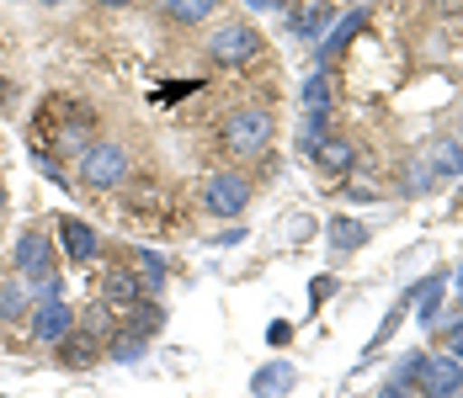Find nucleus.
Here are the masks:
<instances>
[{
  "mask_svg": "<svg viewBox=\"0 0 463 398\" xmlns=\"http://www.w3.org/2000/svg\"><path fill=\"white\" fill-rule=\"evenodd\" d=\"M437 5H442V11H463V0H437Z\"/></svg>",
  "mask_w": 463,
  "mask_h": 398,
  "instance_id": "nucleus-33",
  "label": "nucleus"
},
{
  "mask_svg": "<svg viewBox=\"0 0 463 398\" xmlns=\"http://www.w3.org/2000/svg\"><path fill=\"white\" fill-rule=\"evenodd\" d=\"M363 27H368V11H363V5H352V11H346L341 22H330V38H320V43H315V48H320V64H330V59H335L341 48L352 43V38H357Z\"/></svg>",
  "mask_w": 463,
  "mask_h": 398,
  "instance_id": "nucleus-11",
  "label": "nucleus"
},
{
  "mask_svg": "<svg viewBox=\"0 0 463 398\" xmlns=\"http://www.w3.org/2000/svg\"><path fill=\"white\" fill-rule=\"evenodd\" d=\"M261 53V27L256 22H224L213 38H208V59L224 64V69H240Z\"/></svg>",
  "mask_w": 463,
  "mask_h": 398,
  "instance_id": "nucleus-4",
  "label": "nucleus"
},
{
  "mask_svg": "<svg viewBox=\"0 0 463 398\" xmlns=\"http://www.w3.org/2000/svg\"><path fill=\"white\" fill-rule=\"evenodd\" d=\"M448 356H458V361H463V313L448 324Z\"/></svg>",
  "mask_w": 463,
  "mask_h": 398,
  "instance_id": "nucleus-28",
  "label": "nucleus"
},
{
  "mask_svg": "<svg viewBox=\"0 0 463 398\" xmlns=\"http://www.w3.org/2000/svg\"><path fill=\"white\" fill-rule=\"evenodd\" d=\"M378 398H411V388H400V383H389V388H383Z\"/></svg>",
  "mask_w": 463,
  "mask_h": 398,
  "instance_id": "nucleus-31",
  "label": "nucleus"
},
{
  "mask_svg": "<svg viewBox=\"0 0 463 398\" xmlns=\"http://www.w3.org/2000/svg\"><path fill=\"white\" fill-rule=\"evenodd\" d=\"M160 11L171 22H182V27H203V22H213L219 0H160Z\"/></svg>",
  "mask_w": 463,
  "mask_h": 398,
  "instance_id": "nucleus-17",
  "label": "nucleus"
},
{
  "mask_svg": "<svg viewBox=\"0 0 463 398\" xmlns=\"http://www.w3.org/2000/svg\"><path fill=\"white\" fill-rule=\"evenodd\" d=\"M335 292V276H315V287H309V298H315V309H320L325 298Z\"/></svg>",
  "mask_w": 463,
  "mask_h": 398,
  "instance_id": "nucleus-30",
  "label": "nucleus"
},
{
  "mask_svg": "<svg viewBox=\"0 0 463 398\" xmlns=\"http://www.w3.org/2000/svg\"><path fill=\"white\" fill-rule=\"evenodd\" d=\"M325 138H330V112H309V117H304V128H298V154H304V160H315V149H320Z\"/></svg>",
  "mask_w": 463,
  "mask_h": 398,
  "instance_id": "nucleus-21",
  "label": "nucleus"
},
{
  "mask_svg": "<svg viewBox=\"0 0 463 398\" xmlns=\"http://www.w3.org/2000/svg\"><path fill=\"white\" fill-rule=\"evenodd\" d=\"M0 398H5V393H0Z\"/></svg>",
  "mask_w": 463,
  "mask_h": 398,
  "instance_id": "nucleus-38",
  "label": "nucleus"
},
{
  "mask_svg": "<svg viewBox=\"0 0 463 398\" xmlns=\"http://www.w3.org/2000/svg\"><path fill=\"white\" fill-rule=\"evenodd\" d=\"M267 340H272V346H288V340H293V324H288V319H272V324H267Z\"/></svg>",
  "mask_w": 463,
  "mask_h": 398,
  "instance_id": "nucleus-27",
  "label": "nucleus"
},
{
  "mask_svg": "<svg viewBox=\"0 0 463 398\" xmlns=\"http://www.w3.org/2000/svg\"><path fill=\"white\" fill-rule=\"evenodd\" d=\"M48 5H53V0H48Z\"/></svg>",
  "mask_w": 463,
  "mask_h": 398,
  "instance_id": "nucleus-37",
  "label": "nucleus"
},
{
  "mask_svg": "<svg viewBox=\"0 0 463 398\" xmlns=\"http://www.w3.org/2000/svg\"><path fill=\"white\" fill-rule=\"evenodd\" d=\"M11 265H16L22 282H43V276H53V239H48L43 228H22V239L11 245Z\"/></svg>",
  "mask_w": 463,
  "mask_h": 398,
  "instance_id": "nucleus-6",
  "label": "nucleus"
},
{
  "mask_svg": "<svg viewBox=\"0 0 463 398\" xmlns=\"http://www.w3.org/2000/svg\"><path fill=\"white\" fill-rule=\"evenodd\" d=\"M53 239H59L64 261H75V265H91L101 255V234L86 218H75V213H64V218L53 223Z\"/></svg>",
  "mask_w": 463,
  "mask_h": 398,
  "instance_id": "nucleus-8",
  "label": "nucleus"
},
{
  "mask_svg": "<svg viewBox=\"0 0 463 398\" xmlns=\"http://www.w3.org/2000/svg\"><path fill=\"white\" fill-rule=\"evenodd\" d=\"M420 356H426V351H405V356H400V361H394V377H389V383L411 388V383H416V372H420Z\"/></svg>",
  "mask_w": 463,
  "mask_h": 398,
  "instance_id": "nucleus-25",
  "label": "nucleus"
},
{
  "mask_svg": "<svg viewBox=\"0 0 463 398\" xmlns=\"http://www.w3.org/2000/svg\"><path fill=\"white\" fill-rule=\"evenodd\" d=\"M272 133H278V123H272V112H267V106H234L230 117H224V128H219V138H224V149H230V154L256 160V154H267V149H272Z\"/></svg>",
  "mask_w": 463,
  "mask_h": 398,
  "instance_id": "nucleus-1",
  "label": "nucleus"
},
{
  "mask_svg": "<svg viewBox=\"0 0 463 398\" xmlns=\"http://www.w3.org/2000/svg\"><path fill=\"white\" fill-rule=\"evenodd\" d=\"M75 329V309L64 303V298H48V303H33V313H27V335L38 340V346H59L64 335Z\"/></svg>",
  "mask_w": 463,
  "mask_h": 398,
  "instance_id": "nucleus-7",
  "label": "nucleus"
},
{
  "mask_svg": "<svg viewBox=\"0 0 463 398\" xmlns=\"http://www.w3.org/2000/svg\"><path fill=\"white\" fill-rule=\"evenodd\" d=\"M341 5H363V0H341Z\"/></svg>",
  "mask_w": 463,
  "mask_h": 398,
  "instance_id": "nucleus-35",
  "label": "nucleus"
},
{
  "mask_svg": "<svg viewBox=\"0 0 463 398\" xmlns=\"http://www.w3.org/2000/svg\"><path fill=\"white\" fill-rule=\"evenodd\" d=\"M298 101H304L309 112H330V75H325V69H309V75L298 80Z\"/></svg>",
  "mask_w": 463,
  "mask_h": 398,
  "instance_id": "nucleus-19",
  "label": "nucleus"
},
{
  "mask_svg": "<svg viewBox=\"0 0 463 398\" xmlns=\"http://www.w3.org/2000/svg\"><path fill=\"white\" fill-rule=\"evenodd\" d=\"M442 292H448V271H426V276L416 282V303H411V309H416L420 329L437 324V313H442Z\"/></svg>",
  "mask_w": 463,
  "mask_h": 398,
  "instance_id": "nucleus-10",
  "label": "nucleus"
},
{
  "mask_svg": "<svg viewBox=\"0 0 463 398\" xmlns=\"http://www.w3.org/2000/svg\"><path fill=\"white\" fill-rule=\"evenodd\" d=\"M101 351L112 356V361H123V366H128V361H144V351H149V335H139L134 324H123V329H112V335H107V346H101Z\"/></svg>",
  "mask_w": 463,
  "mask_h": 398,
  "instance_id": "nucleus-16",
  "label": "nucleus"
},
{
  "mask_svg": "<svg viewBox=\"0 0 463 398\" xmlns=\"http://www.w3.org/2000/svg\"><path fill=\"white\" fill-rule=\"evenodd\" d=\"M250 202H256V186L240 176V171H213V176L203 180V213H208V218L240 223Z\"/></svg>",
  "mask_w": 463,
  "mask_h": 398,
  "instance_id": "nucleus-3",
  "label": "nucleus"
},
{
  "mask_svg": "<svg viewBox=\"0 0 463 398\" xmlns=\"http://www.w3.org/2000/svg\"><path fill=\"white\" fill-rule=\"evenodd\" d=\"M240 239H245V228H240V223H234V228H224V234H213V250H234V245H240Z\"/></svg>",
  "mask_w": 463,
  "mask_h": 398,
  "instance_id": "nucleus-29",
  "label": "nucleus"
},
{
  "mask_svg": "<svg viewBox=\"0 0 463 398\" xmlns=\"http://www.w3.org/2000/svg\"><path fill=\"white\" fill-rule=\"evenodd\" d=\"M33 165H38V176H43V180H53V186H70V180H64V171L53 165V154H43V149H33Z\"/></svg>",
  "mask_w": 463,
  "mask_h": 398,
  "instance_id": "nucleus-26",
  "label": "nucleus"
},
{
  "mask_svg": "<svg viewBox=\"0 0 463 398\" xmlns=\"http://www.w3.org/2000/svg\"><path fill=\"white\" fill-rule=\"evenodd\" d=\"M96 5H107V11H123V5H134V0H96Z\"/></svg>",
  "mask_w": 463,
  "mask_h": 398,
  "instance_id": "nucleus-32",
  "label": "nucleus"
},
{
  "mask_svg": "<svg viewBox=\"0 0 463 398\" xmlns=\"http://www.w3.org/2000/svg\"><path fill=\"white\" fill-rule=\"evenodd\" d=\"M325 239H330L335 255H352V250H363V245L373 239V228L368 223H357V218H346V213H335V218L325 223Z\"/></svg>",
  "mask_w": 463,
  "mask_h": 398,
  "instance_id": "nucleus-13",
  "label": "nucleus"
},
{
  "mask_svg": "<svg viewBox=\"0 0 463 398\" xmlns=\"http://www.w3.org/2000/svg\"><path fill=\"white\" fill-rule=\"evenodd\" d=\"M437 186V171H431V160L420 154V160H411V176H405V191L411 197H420V191H431Z\"/></svg>",
  "mask_w": 463,
  "mask_h": 398,
  "instance_id": "nucleus-24",
  "label": "nucleus"
},
{
  "mask_svg": "<svg viewBox=\"0 0 463 398\" xmlns=\"http://www.w3.org/2000/svg\"><path fill=\"white\" fill-rule=\"evenodd\" d=\"M53 351H59V366H64V372H80V366H91L96 356H101V340L86 335V329H70Z\"/></svg>",
  "mask_w": 463,
  "mask_h": 398,
  "instance_id": "nucleus-12",
  "label": "nucleus"
},
{
  "mask_svg": "<svg viewBox=\"0 0 463 398\" xmlns=\"http://www.w3.org/2000/svg\"><path fill=\"white\" fill-rule=\"evenodd\" d=\"M33 313V287L27 282H5L0 287V319H27Z\"/></svg>",
  "mask_w": 463,
  "mask_h": 398,
  "instance_id": "nucleus-22",
  "label": "nucleus"
},
{
  "mask_svg": "<svg viewBox=\"0 0 463 398\" xmlns=\"http://www.w3.org/2000/svg\"><path fill=\"white\" fill-rule=\"evenodd\" d=\"M293 383H298V372H293L288 361H267V366L250 377V393H256V398H282Z\"/></svg>",
  "mask_w": 463,
  "mask_h": 398,
  "instance_id": "nucleus-15",
  "label": "nucleus"
},
{
  "mask_svg": "<svg viewBox=\"0 0 463 398\" xmlns=\"http://www.w3.org/2000/svg\"><path fill=\"white\" fill-rule=\"evenodd\" d=\"M75 160H80V180H86L91 191H112V186H123L128 171H134L128 143H118V138H96V143H86Z\"/></svg>",
  "mask_w": 463,
  "mask_h": 398,
  "instance_id": "nucleus-2",
  "label": "nucleus"
},
{
  "mask_svg": "<svg viewBox=\"0 0 463 398\" xmlns=\"http://www.w3.org/2000/svg\"><path fill=\"white\" fill-rule=\"evenodd\" d=\"M315 165H320L325 176H352L357 171V143L352 138H325L320 149H315Z\"/></svg>",
  "mask_w": 463,
  "mask_h": 398,
  "instance_id": "nucleus-14",
  "label": "nucleus"
},
{
  "mask_svg": "<svg viewBox=\"0 0 463 398\" xmlns=\"http://www.w3.org/2000/svg\"><path fill=\"white\" fill-rule=\"evenodd\" d=\"M134 265L144 271V292H160V287L171 282V261H165L160 250H149V245H139V250H134Z\"/></svg>",
  "mask_w": 463,
  "mask_h": 398,
  "instance_id": "nucleus-18",
  "label": "nucleus"
},
{
  "mask_svg": "<svg viewBox=\"0 0 463 398\" xmlns=\"http://www.w3.org/2000/svg\"><path fill=\"white\" fill-rule=\"evenodd\" d=\"M453 282H458V287H453V292H458V303H463V265H458V276H453Z\"/></svg>",
  "mask_w": 463,
  "mask_h": 398,
  "instance_id": "nucleus-34",
  "label": "nucleus"
},
{
  "mask_svg": "<svg viewBox=\"0 0 463 398\" xmlns=\"http://www.w3.org/2000/svg\"><path fill=\"white\" fill-rule=\"evenodd\" d=\"M330 22H335V5H330V0H309V5H298V11L288 16V27H293L298 43H320L325 32H330Z\"/></svg>",
  "mask_w": 463,
  "mask_h": 398,
  "instance_id": "nucleus-9",
  "label": "nucleus"
},
{
  "mask_svg": "<svg viewBox=\"0 0 463 398\" xmlns=\"http://www.w3.org/2000/svg\"><path fill=\"white\" fill-rule=\"evenodd\" d=\"M0 208H5V191H0Z\"/></svg>",
  "mask_w": 463,
  "mask_h": 398,
  "instance_id": "nucleus-36",
  "label": "nucleus"
},
{
  "mask_svg": "<svg viewBox=\"0 0 463 398\" xmlns=\"http://www.w3.org/2000/svg\"><path fill=\"white\" fill-rule=\"evenodd\" d=\"M431 171H437V176H463V143L458 138H442V143L431 149Z\"/></svg>",
  "mask_w": 463,
  "mask_h": 398,
  "instance_id": "nucleus-23",
  "label": "nucleus"
},
{
  "mask_svg": "<svg viewBox=\"0 0 463 398\" xmlns=\"http://www.w3.org/2000/svg\"><path fill=\"white\" fill-rule=\"evenodd\" d=\"M123 324H134L139 335H155V329L165 324V313H160V303H155V298H134V303L123 309Z\"/></svg>",
  "mask_w": 463,
  "mask_h": 398,
  "instance_id": "nucleus-20",
  "label": "nucleus"
},
{
  "mask_svg": "<svg viewBox=\"0 0 463 398\" xmlns=\"http://www.w3.org/2000/svg\"><path fill=\"white\" fill-rule=\"evenodd\" d=\"M411 388H416L420 398H458L463 393V361L458 356H448V351L420 356V372H416Z\"/></svg>",
  "mask_w": 463,
  "mask_h": 398,
  "instance_id": "nucleus-5",
  "label": "nucleus"
}]
</instances>
